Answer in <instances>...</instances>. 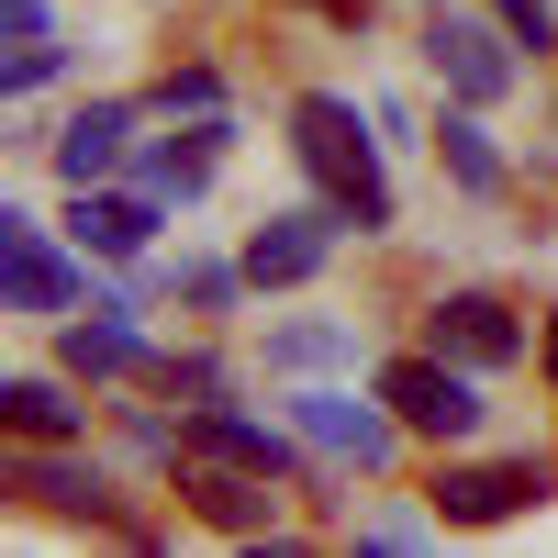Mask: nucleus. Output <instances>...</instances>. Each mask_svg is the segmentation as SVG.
I'll list each match as a JSON object with an SVG mask.
<instances>
[{"instance_id":"f257e3e1","label":"nucleus","mask_w":558,"mask_h":558,"mask_svg":"<svg viewBox=\"0 0 558 558\" xmlns=\"http://www.w3.org/2000/svg\"><path fill=\"white\" fill-rule=\"evenodd\" d=\"M291 157H302V179L357 223V235H380V223H391V168H380V146H368L357 101L302 89V101H291Z\"/></svg>"},{"instance_id":"f03ea898","label":"nucleus","mask_w":558,"mask_h":558,"mask_svg":"<svg viewBox=\"0 0 558 558\" xmlns=\"http://www.w3.org/2000/svg\"><path fill=\"white\" fill-rule=\"evenodd\" d=\"M547 492H558L547 458H447L425 502H436V525H514V514H536Z\"/></svg>"},{"instance_id":"7ed1b4c3","label":"nucleus","mask_w":558,"mask_h":558,"mask_svg":"<svg viewBox=\"0 0 558 558\" xmlns=\"http://www.w3.org/2000/svg\"><path fill=\"white\" fill-rule=\"evenodd\" d=\"M380 402L402 413V436H436V447H458V436L481 425V391H470V368H458L447 347L391 357V368H380Z\"/></svg>"},{"instance_id":"20e7f679","label":"nucleus","mask_w":558,"mask_h":558,"mask_svg":"<svg viewBox=\"0 0 558 558\" xmlns=\"http://www.w3.org/2000/svg\"><path fill=\"white\" fill-rule=\"evenodd\" d=\"M425 57H436V78H447L470 112H492L502 89H514V45H502L481 12H425Z\"/></svg>"},{"instance_id":"39448f33","label":"nucleus","mask_w":558,"mask_h":558,"mask_svg":"<svg viewBox=\"0 0 558 558\" xmlns=\"http://www.w3.org/2000/svg\"><path fill=\"white\" fill-rule=\"evenodd\" d=\"M336 235H347L336 202H324V213H268L246 235V279H257V291H291V279H313L324 257H336Z\"/></svg>"},{"instance_id":"423d86ee","label":"nucleus","mask_w":558,"mask_h":558,"mask_svg":"<svg viewBox=\"0 0 558 558\" xmlns=\"http://www.w3.org/2000/svg\"><path fill=\"white\" fill-rule=\"evenodd\" d=\"M0 291H12V313H68L78 302V268L34 235V213H0Z\"/></svg>"},{"instance_id":"0eeeda50","label":"nucleus","mask_w":558,"mask_h":558,"mask_svg":"<svg viewBox=\"0 0 558 558\" xmlns=\"http://www.w3.org/2000/svg\"><path fill=\"white\" fill-rule=\"evenodd\" d=\"M291 425H302L324 458H347V470H380L402 413H368V402H347V391H302V402H291Z\"/></svg>"},{"instance_id":"6e6552de","label":"nucleus","mask_w":558,"mask_h":558,"mask_svg":"<svg viewBox=\"0 0 558 558\" xmlns=\"http://www.w3.org/2000/svg\"><path fill=\"white\" fill-rule=\"evenodd\" d=\"M436 347H447L458 368H514V357H525V324L502 313L492 291H458V302H436Z\"/></svg>"},{"instance_id":"1a4fd4ad","label":"nucleus","mask_w":558,"mask_h":558,"mask_svg":"<svg viewBox=\"0 0 558 558\" xmlns=\"http://www.w3.org/2000/svg\"><path fill=\"white\" fill-rule=\"evenodd\" d=\"M179 447H202V458H235V470H257V481H291V436H279V425H246V413H223V402H202Z\"/></svg>"},{"instance_id":"9d476101","label":"nucleus","mask_w":558,"mask_h":558,"mask_svg":"<svg viewBox=\"0 0 558 558\" xmlns=\"http://www.w3.org/2000/svg\"><path fill=\"white\" fill-rule=\"evenodd\" d=\"M123 134H134V112H123V101L68 112V134H57V179H68V191H101V179L123 168Z\"/></svg>"},{"instance_id":"9b49d317","label":"nucleus","mask_w":558,"mask_h":558,"mask_svg":"<svg viewBox=\"0 0 558 558\" xmlns=\"http://www.w3.org/2000/svg\"><path fill=\"white\" fill-rule=\"evenodd\" d=\"M0 492L57 502V514H89V525H123V514H112V481H101V470H68V458H12V470H0Z\"/></svg>"},{"instance_id":"f8f14e48","label":"nucleus","mask_w":558,"mask_h":558,"mask_svg":"<svg viewBox=\"0 0 558 558\" xmlns=\"http://www.w3.org/2000/svg\"><path fill=\"white\" fill-rule=\"evenodd\" d=\"M191 502H202L223 536H268V481L235 470V458H202V447H191Z\"/></svg>"},{"instance_id":"ddd939ff","label":"nucleus","mask_w":558,"mask_h":558,"mask_svg":"<svg viewBox=\"0 0 558 558\" xmlns=\"http://www.w3.org/2000/svg\"><path fill=\"white\" fill-rule=\"evenodd\" d=\"M68 235H78L89 257H146V235H157V213H146V202H112V191H78V213H68Z\"/></svg>"},{"instance_id":"4468645a","label":"nucleus","mask_w":558,"mask_h":558,"mask_svg":"<svg viewBox=\"0 0 558 558\" xmlns=\"http://www.w3.org/2000/svg\"><path fill=\"white\" fill-rule=\"evenodd\" d=\"M68 368L78 380H123V368H146V336L101 302V324H68Z\"/></svg>"},{"instance_id":"2eb2a0df","label":"nucleus","mask_w":558,"mask_h":558,"mask_svg":"<svg viewBox=\"0 0 558 558\" xmlns=\"http://www.w3.org/2000/svg\"><path fill=\"white\" fill-rule=\"evenodd\" d=\"M0 425L34 436V447H68V436H78V402H68L57 380H0Z\"/></svg>"},{"instance_id":"dca6fc26","label":"nucleus","mask_w":558,"mask_h":558,"mask_svg":"<svg viewBox=\"0 0 558 558\" xmlns=\"http://www.w3.org/2000/svg\"><path fill=\"white\" fill-rule=\"evenodd\" d=\"M213 157H223V123L202 112L191 134H179V146H157V157H146V191H179V202H191L202 179H213Z\"/></svg>"},{"instance_id":"f3484780","label":"nucleus","mask_w":558,"mask_h":558,"mask_svg":"<svg viewBox=\"0 0 558 558\" xmlns=\"http://www.w3.org/2000/svg\"><path fill=\"white\" fill-rule=\"evenodd\" d=\"M436 157L458 168V191H502V157L481 146V123H470V101H458V112H447V134H436Z\"/></svg>"},{"instance_id":"a211bd4d","label":"nucleus","mask_w":558,"mask_h":558,"mask_svg":"<svg viewBox=\"0 0 558 558\" xmlns=\"http://www.w3.org/2000/svg\"><path fill=\"white\" fill-rule=\"evenodd\" d=\"M213 101H223L213 68H168V78H157V112H213Z\"/></svg>"},{"instance_id":"6ab92c4d","label":"nucleus","mask_w":558,"mask_h":558,"mask_svg":"<svg viewBox=\"0 0 558 558\" xmlns=\"http://www.w3.org/2000/svg\"><path fill=\"white\" fill-rule=\"evenodd\" d=\"M492 12H502V34H514V45H536V57L558 45V12H547V0H492Z\"/></svg>"},{"instance_id":"aec40b11","label":"nucleus","mask_w":558,"mask_h":558,"mask_svg":"<svg viewBox=\"0 0 558 558\" xmlns=\"http://www.w3.org/2000/svg\"><path fill=\"white\" fill-rule=\"evenodd\" d=\"M45 78H57V45H23V57L0 68V89H12V101H23V89H45Z\"/></svg>"},{"instance_id":"412c9836","label":"nucleus","mask_w":558,"mask_h":558,"mask_svg":"<svg viewBox=\"0 0 558 558\" xmlns=\"http://www.w3.org/2000/svg\"><path fill=\"white\" fill-rule=\"evenodd\" d=\"M0 34H12V45H45V0H0Z\"/></svg>"},{"instance_id":"4be33fe9","label":"nucleus","mask_w":558,"mask_h":558,"mask_svg":"<svg viewBox=\"0 0 558 558\" xmlns=\"http://www.w3.org/2000/svg\"><path fill=\"white\" fill-rule=\"evenodd\" d=\"M313 12H336V23H368V12H380V0H313Z\"/></svg>"},{"instance_id":"5701e85b","label":"nucleus","mask_w":558,"mask_h":558,"mask_svg":"<svg viewBox=\"0 0 558 558\" xmlns=\"http://www.w3.org/2000/svg\"><path fill=\"white\" fill-rule=\"evenodd\" d=\"M547 391H558V313H547Z\"/></svg>"}]
</instances>
